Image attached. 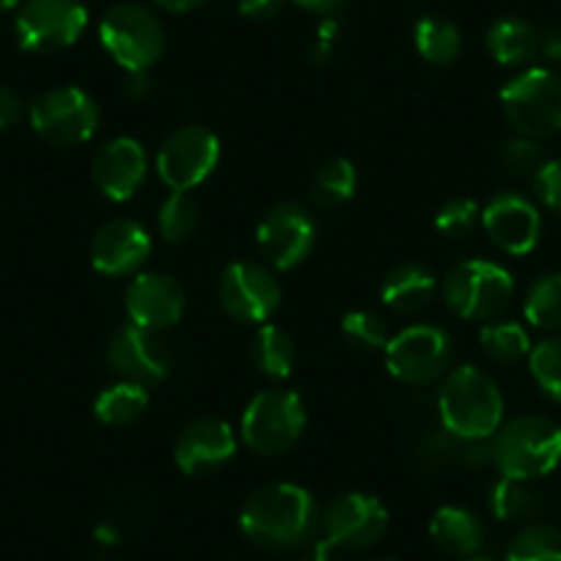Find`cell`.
I'll use <instances>...</instances> for the list:
<instances>
[{
  "label": "cell",
  "instance_id": "1",
  "mask_svg": "<svg viewBox=\"0 0 561 561\" xmlns=\"http://www.w3.org/2000/svg\"><path fill=\"white\" fill-rule=\"evenodd\" d=\"M314 495L293 482H273L248 495L240 512V531L256 548L289 553L304 550L320 534Z\"/></svg>",
  "mask_w": 561,
  "mask_h": 561
},
{
  "label": "cell",
  "instance_id": "2",
  "mask_svg": "<svg viewBox=\"0 0 561 561\" xmlns=\"http://www.w3.org/2000/svg\"><path fill=\"white\" fill-rule=\"evenodd\" d=\"M438 419L460 444L490 440L504 424V393L488 371L457 366L440 382Z\"/></svg>",
  "mask_w": 561,
  "mask_h": 561
},
{
  "label": "cell",
  "instance_id": "3",
  "mask_svg": "<svg viewBox=\"0 0 561 561\" xmlns=\"http://www.w3.org/2000/svg\"><path fill=\"white\" fill-rule=\"evenodd\" d=\"M490 455L501 477L537 482L559 468L561 427L545 415H517L490 438Z\"/></svg>",
  "mask_w": 561,
  "mask_h": 561
},
{
  "label": "cell",
  "instance_id": "4",
  "mask_svg": "<svg viewBox=\"0 0 561 561\" xmlns=\"http://www.w3.org/2000/svg\"><path fill=\"white\" fill-rule=\"evenodd\" d=\"M444 300L466 322H493L515 298V275L490 259H466L444 278Z\"/></svg>",
  "mask_w": 561,
  "mask_h": 561
},
{
  "label": "cell",
  "instance_id": "5",
  "mask_svg": "<svg viewBox=\"0 0 561 561\" xmlns=\"http://www.w3.org/2000/svg\"><path fill=\"white\" fill-rule=\"evenodd\" d=\"M499 105L517 135L542 140L561 133V78L550 69L528 67L506 80Z\"/></svg>",
  "mask_w": 561,
  "mask_h": 561
},
{
  "label": "cell",
  "instance_id": "6",
  "mask_svg": "<svg viewBox=\"0 0 561 561\" xmlns=\"http://www.w3.org/2000/svg\"><path fill=\"white\" fill-rule=\"evenodd\" d=\"M306 430V408L287 388L259 391L242 410L240 435L251 451L262 457L284 455L300 440Z\"/></svg>",
  "mask_w": 561,
  "mask_h": 561
},
{
  "label": "cell",
  "instance_id": "7",
  "mask_svg": "<svg viewBox=\"0 0 561 561\" xmlns=\"http://www.w3.org/2000/svg\"><path fill=\"white\" fill-rule=\"evenodd\" d=\"M100 42L124 72H144L165 50L163 23L140 3H116L100 23Z\"/></svg>",
  "mask_w": 561,
  "mask_h": 561
},
{
  "label": "cell",
  "instance_id": "8",
  "mask_svg": "<svg viewBox=\"0 0 561 561\" xmlns=\"http://www.w3.org/2000/svg\"><path fill=\"white\" fill-rule=\"evenodd\" d=\"M386 366L399 382L410 388H424L449 375L455 360V342L449 333L430 322L408 325L388 339Z\"/></svg>",
  "mask_w": 561,
  "mask_h": 561
},
{
  "label": "cell",
  "instance_id": "9",
  "mask_svg": "<svg viewBox=\"0 0 561 561\" xmlns=\"http://www.w3.org/2000/svg\"><path fill=\"white\" fill-rule=\"evenodd\" d=\"M31 127L53 147H80L100 127V105L78 85H56L31 105Z\"/></svg>",
  "mask_w": 561,
  "mask_h": 561
},
{
  "label": "cell",
  "instance_id": "10",
  "mask_svg": "<svg viewBox=\"0 0 561 561\" xmlns=\"http://www.w3.org/2000/svg\"><path fill=\"white\" fill-rule=\"evenodd\" d=\"M220 163V140L202 124H185L160 144L154 169L169 191L191 193L209 180Z\"/></svg>",
  "mask_w": 561,
  "mask_h": 561
},
{
  "label": "cell",
  "instance_id": "11",
  "mask_svg": "<svg viewBox=\"0 0 561 561\" xmlns=\"http://www.w3.org/2000/svg\"><path fill=\"white\" fill-rule=\"evenodd\" d=\"M89 25L80 0H25L14 20V34L25 53H58L72 47Z\"/></svg>",
  "mask_w": 561,
  "mask_h": 561
},
{
  "label": "cell",
  "instance_id": "12",
  "mask_svg": "<svg viewBox=\"0 0 561 561\" xmlns=\"http://www.w3.org/2000/svg\"><path fill=\"white\" fill-rule=\"evenodd\" d=\"M280 284L275 270L259 262H234L218 280V300L224 311L248 325H264L278 311Z\"/></svg>",
  "mask_w": 561,
  "mask_h": 561
},
{
  "label": "cell",
  "instance_id": "13",
  "mask_svg": "<svg viewBox=\"0 0 561 561\" xmlns=\"http://www.w3.org/2000/svg\"><path fill=\"white\" fill-rule=\"evenodd\" d=\"M256 245L273 270H295L311 256L317 245V224L300 204H278L262 218Z\"/></svg>",
  "mask_w": 561,
  "mask_h": 561
},
{
  "label": "cell",
  "instance_id": "14",
  "mask_svg": "<svg viewBox=\"0 0 561 561\" xmlns=\"http://www.w3.org/2000/svg\"><path fill=\"white\" fill-rule=\"evenodd\" d=\"M388 510L369 493H344L320 517V531L336 550H366L382 539Z\"/></svg>",
  "mask_w": 561,
  "mask_h": 561
},
{
  "label": "cell",
  "instance_id": "15",
  "mask_svg": "<svg viewBox=\"0 0 561 561\" xmlns=\"http://www.w3.org/2000/svg\"><path fill=\"white\" fill-rule=\"evenodd\" d=\"M171 353L158 331L147 328L122 325L107 342V366L118 375V380L154 386L171 375Z\"/></svg>",
  "mask_w": 561,
  "mask_h": 561
},
{
  "label": "cell",
  "instance_id": "16",
  "mask_svg": "<svg viewBox=\"0 0 561 561\" xmlns=\"http://www.w3.org/2000/svg\"><path fill=\"white\" fill-rule=\"evenodd\" d=\"M482 229L495 248L510 256H526L537 248L542 234L539 207L523 193H495L482 207Z\"/></svg>",
  "mask_w": 561,
  "mask_h": 561
},
{
  "label": "cell",
  "instance_id": "17",
  "mask_svg": "<svg viewBox=\"0 0 561 561\" xmlns=\"http://www.w3.org/2000/svg\"><path fill=\"white\" fill-rule=\"evenodd\" d=\"M124 309L129 322L160 333L174 328L185 314V289L174 275L138 273L127 284Z\"/></svg>",
  "mask_w": 561,
  "mask_h": 561
},
{
  "label": "cell",
  "instance_id": "18",
  "mask_svg": "<svg viewBox=\"0 0 561 561\" xmlns=\"http://www.w3.org/2000/svg\"><path fill=\"white\" fill-rule=\"evenodd\" d=\"M149 176V158L144 144L135 138H113L94 154L91 180L96 191L111 202L124 204L144 187Z\"/></svg>",
  "mask_w": 561,
  "mask_h": 561
},
{
  "label": "cell",
  "instance_id": "19",
  "mask_svg": "<svg viewBox=\"0 0 561 561\" xmlns=\"http://www.w3.org/2000/svg\"><path fill=\"white\" fill-rule=\"evenodd\" d=\"M237 455V435L229 421L196 419L180 433L174 444V462L187 477H207L220 471Z\"/></svg>",
  "mask_w": 561,
  "mask_h": 561
},
{
  "label": "cell",
  "instance_id": "20",
  "mask_svg": "<svg viewBox=\"0 0 561 561\" xmlns=\"http://www.w3.org/2000/svg\"><path fill=\"white\" fill-rule=\"evenodd\" d=\"M149 253H152V237L138 220L129 218L107 220L91 240V264L107 278L133 275L135 270L144 267Z\"/></svg>",
  "mask_w": 561,
  "mask_h": 561
},
{
  "label": "cell",
  "instance_id": "21",
  "mask_svg": "<svg viewBox=\"0 0 561 561\" xmlns=\"http://www.w3.org/2000/svg\"><path fill=\"white\" fill-rule=\"evenodd\" d=\"M435 295H438V275L421 262L397 264L380 287L382 304L397 314H413V311L427 309Z\"/></svg>",
  "mask_w": 561,
  "mask_h": 561
},
{
  "label": "cell",
  "instance_id": "22",
  "mask_svg": "<svg viewBox=\"0 0 561 561\" xmlns=\"http://www.w3.org/2000/svg\"><path fill=\"white\" fill-rule=\"evenodd\" d=\"M430 537L444 553L477 556L484 545V526L466 506H440L430 520Z\"/></svg>",
  "mask_w": 561,
  "mask_h": 561
},
{
  "label": "cell",
  "instance_id": "23",
  "mask_svg": "<svg viewBox=\"0 0 561 561\" xmlns=\"http://www.w3.org/2000/svg\"><path fill=\"white\" fill-rule=\"evenodd\" d=\"M484 45L499 67H526L539 53V34L526 20L501 18L488 28Z\"/></svg>",
  "mask_w": 561,
  "mask_h": 561
},
{
  "label": "cell",
  "instance_id": "24",
  "mask_svg": "<svg viewBox=\"0 0 561 561\" xmlns=\"http://www.w3.org/2000/svg\"><path fill=\"white\" fill-rule=\"evenodd\" d=\"M251 360L259 375L270 380H284L295 369V342L284 328L264 322L251 339Z\"/></svg>",
  "mask_w": 561,
  "mask_h": 561
},
{
  "label": "cell",
  "instance_id": "25",
  "mask_svg": "<svg viewBox=\"0 0 561 561\" xmlns=\"http://www.w3.org/2000/svg\"><path fill=\"white\" fill-rule=\"evenodd\" d=\"M413 45L419 56L435 67H449L462 53V34L451 20L427 14L413 28Z\"/></svg>",
  "mask_w": 561,
  "mask_h": 561
},
{
  "label": "cell",
  "instance_id": "26",
  "mask_svg": "<svg viewBox=\"0 0 561 561\" xmlns=\"http://www.w3.org/2000/svg\"><path fill=\"white\" fill-rule=\"evenodd\" d=\"M149 404L147 386L118 380L94 399V415L105 427H127L144 415Z\"/></svg>",
  "mask_w": 561,
  "mask_h": 561
},
{
  "label": "cell",
  "instance_id": "27",
  "mask_svg": "<svg viewBox=\"0 0 561 561\" xmlns=\"http://www.w3.org/2000/svg\"><path fill=\"white\" fill-rule=\"evenodd\" d=\"M358 191V171L350 160L333 158L322 163L311 176L309 196L320 209H336L347 204Z\"/></svg>",
  "mask_w": 561,
  "mask_h": 561
},
{
  "label": "cell",
  "instance_id": "28",
  "mask_svg": "<svg viewBox=\"0 0 561 561\" xmlns=\"http://www.w3.org/2000/svg\"><path fill=\"white\" fill-rule=\"evenodd\" d=\"M523 317L537 331L561 328V273H542L531 280L523 298Z\"/></svg>",
  "mask_w": 561,
  "mask_h": 561
},
{
  "label": "cell",
  "instance_id": "29",
  "mask_svg": "<svg viewBox=\"0 0 561 561\" xmlns=\"http://www.w3.org/2000/svg\"><path fill=\"white\" fill-rule=\"evenodd\" d=\"M542 493L534 482L501 477L490 490V510L499 520H531L542 510Z\"/></svg>",
  "mask_w": 561,
  "mask_h": 561
},
{
  "label": "cell",
  "instance_id": "30",
  "mask_svg": "<svg viewBox=\"0 0 561 561\" xmlns=\"http://www.w3.org/2000/svg\"><path fill=\"white\" fill-rule=\"evenodd\" d=\"M479 344H482L484 355L495 364H517V360L528 358L534 347L526 328L515 320L484 322L482 331H479Z\"/></svg>",
  "mask_w": 561,
  "mask_h": 561
},
{
  "label": "cell",
  "instance_id": "31",
  "mask_svg": "<svg viewBox=\"0 0 561 561\" xmlns=\"http://www.w3.org/2000/svg\"><path fill=\"white\" fill-rule=\"evenodd\" d=\"M506 561H561V528L528 523L506 545Z\"/></svg>",
  "mask_w": 561,
  "mask_h": 561
},
{
  "label": "cell",
  "instance_id": "32",
  "mask_svg": "<svg viewBox=\"0 0 561 561\" xmlns=\"http://www.w3.org/2000/svg\"><path fill=\"white\" fill-rule=\"evenodd\" d=\"M198 229V204L182 191H171L158 209V231L165 242H187Z\"/></svg>",
  "mask_w": 561,
  "mask_h": 561
},
{
  "label": "cell",
  "instance_id": "33",
  "mask_svg": "<svg viewBox=\"0 0 561 561\" xmlns=\"http://www.w3.org/2000/svg\"><path fill=\"white\" fill-rule=\"evenodd\" d=\"M528 371L550 402L561 404V336L537 342L528 353Z\"/></svg>",
  "mask_w": 561,
  "mask_h": 561
},
{
  "label": "cell",
  "instance_id": "34",
  "mask_svg": "<svg viewBox=\"0 0 561 561\" xmlns=\"http://www.w3.org/2000/svg\"><path fill=\"white\" fill-rule=\"evenodd\" d=\"M342 336L350 347L360 350V353H377V350H386L388 339H391L388 336L386 320L369 309H355L350 311V314H344Z\"/></svg>",
  "mask_w": 561,
  "mask_h": 561
},
{
  "label": "cell",
  "instance_id": "35",
  "mask_svg": "<svg viewBox=\"0 0 561 561\" xmlns=\"http://www.w3.org/2000/svg\"><path fill=\"white\" fill-rule=\"evenodd\" d=\"M501 169L512 176H528L531 180L542 163L548 160L542 144L537 138H526V135H515V138H506L504 144L495 152Z\"/></svg>",
  "mask_w": 561,
  "mask_h": 561
},
{
  "label": "cell",
  "instance_id": "36",
  "mask_svg": "<svg viewBox=\"0 0 561 561\" xmlns=\"http://www.w3.org/2000/svg\"><path fill=\"white\" fill-rule=\"evenodd\" d=\"M457 455H460V440L446 433L444 427L421 433V438L413 446L415 466L427 473H438L449 468L457 460Z\"/></svg>",
  "mask_w": 561,
  "mask_h": 561
},
{
  "label": "cell",
  "instance_id": "37",
  "mask_svg": "<svg viewBox=\"0 0 561 561\" xmlns=\"http://www.w3.org/2000/svg\"><path fill=\"white\" fill-rule=\"evenodd\" d=\"M482 224V209L473 198L455 196L444 202V207L435 215V229L446 237V240H462L471 234L477 226Z\"/></svg>",
  "mask_w": 561,
  "mask_h": 561
},
{
  "label": "cell",
  "instance_id": "38",
  "mask_svg": "<svg viewBox=\"0 0 561 561\" xmlns=\"http://www.w3.org/2000/svg\"><path fill=\"white\" fill-rule=\"evenodd\" d=\"M534 196L550 213L561 215V160H545L542 169L531 176Z\"/></svg>",
  "mask_w": 561,
  "mask_h": 561
},
{
  "label": "cell",
  "instance_id": "39",
  "mask_svg": "<svg viewBox=\"0 0 561 561\" xmlns=\"http://www.w3.org/2000/svg\"><path fill=\"white\" fill-rule=\"evenodd\" d=\"M339 42H342V25L336 20H325V23L317 28L314 42H311V58L314 64H328L339 50Z\"/></svg>",
  "mask_w": 561,
  "mask_h": 561
},
{
  "label": "cell",
  "instance_id": "40",
  "mask_svg": "<svg viewBox=\"0 0 561 561\" xmlns=\"http://www.w3.org/2000/svg\"><path fill=\"white\" fill-rule=\"evenodd\" d=\"M280 7H284V0H240L237 3L242 18L253 20V23H267V20H273L280 12Z\"/></svg>",
  "mask_w": 561,
  "mask_h": 561
},
{
  "label": "cell",
  "instance_id": "41",
  "mask_svg": "<svg viewBox=\"0 0 561 561\" xmlns=\"http://www.w3.org/2000/svg\"><path fill=\"white\" fill-rule=\"evenodd\" d=\"M152 91H154V80L152 75H149V69H144V72H127V80H124V94H127L129 100L144 102L152 96Z\"/></svg>",
  "mask_w": 561,
  "mask_h": 561
},
{
  "label": "cell",
  "instance_id": "42",
  "mask_svg": "<svg viewBox=\"0 0 561 561\" xmlns=\"http://www.w3.org/2000/svg\"><path fill=\"white\" fill-rule=\"evenodd\" d=\"M20 111H23L20 96L12 89H7V85H0V133L18 124Z\"/></svg>",
  "mask_w": 561,
  "mask_h": 561
},
{
  "label": "cell",
  "instance_id": "43",
  "mask_svg": "<svg viewBox=\"0 0 561 561\" xmlns=\"http://www.w3.org/2000/svg\"><path fill=\"white\" fill-rule=\"evenodd\" d=\"M539 56L550 64H561V28H545L539 34Z\"/></svg>",
  "mask_w": 561,
  "mask_h": 561
},
{
  "label": "cell",
  "instance_id": "44",
  "mask_svg": "<svg viewBox=\"0 0 561 561\" xmlns=\"http://www.w3.org/2000/svg\"><path fill=\"white\" fill-rule=\"evenodd\" d=\"M333 553H336V548H333L322 534H317V537L304 548L300 561H333Z\"/></svg>",
  "mask_w": 561,
  "mask_h": 561
},
{
  "label": "cell",
  "instance_id": "45",
  "mask_svg": "<svg viewBox=\"0 0 561 561\" xmlns=\"http://www.w3.org/2000/svg\"><path fill=\"white\" fill-rule=\"evenodd\" d=\"M289 3L314 14H333L344 7V0H289Z\"/></svg>",
  "mask_w": 561,
  "mask_h": 561
},
{
  "label": "cell",
  "instance_id": "46",
  "mask_svg": "<svg viewBox=\"0 0 561 561\" xmlns=\"http://www.w3.org/2000/svg\"><path fill=\"white\" fill-rule=\"evenodd\" d=\"M154 7L165 9V12H174V14H185V12H193V9L204 7L207 0H152Z\"/></svg>",
  "mask_w": 561,
  "mask_h": 561
},
{
  "label": "cell",
  "instance_id": "47",
  "mask_svg": "<svg viewBox=\"0 0 561 561\" xmlns=\"http://www.w3.org/2000/svg\"><path fill=\"white\" fill-rule=\"evenodd\" d=\"M20 3H23V0H0V9H14L20 7Z\"/></svg>",
  "mask_w": 561,
  "mask_h": 561
},
{
  "label": "cell",
  "instance_id": "48",
  "mask_svg": "<svg viewBox=\"0 0 561 561\" xmlns=\"http://www.w3.org/2000/svg\"><path fill=\"white\" fill-rule=\"evenodd\" d=\"M462 561H499V559H493V556H468V559H462Z\"/></svg>",
  "mask_w": 561,
  "mask_h": 561
},
{
  "label": "cell",
  "instance_id": "49",
  "mask_svg": "<svg viewBox=\"0 0 561 561\" xmlns=\"http://www.w3.org/2000/svg\"><path fill=\"white\" fill-rule=\"evenodd\" d=\"M375 561H393V559H375Z\"/></svg>",
  "mask_w": 561,
  "mask_h": 561
}]
</instances>
